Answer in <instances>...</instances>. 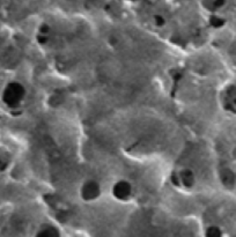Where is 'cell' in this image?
I'll return each instance as SVG.
<instances>
[{"label": "cell", "mask_w": 236, "mask_h": 237, "mask_svg": "<svg viewBox=\"0 0 236 237\" xmlns=\"http://www.w3.org/2000/svg\"><path fill=\"white\" fill-rule=\"evenodd\" d=\"M207 173L206 149L200 142L190 141L183 147L169 172L171 186L183 192H195L205 182Z\"/></svg>", "instance_id": "1"}, {"label": "cell", "mask_w": 236, "mask_h": 237, "mask_svg": "<svg viewBox=\"0 0 236 237\" xmlns=\"http://www.w3.org/2000/svg\"><path fill=\"white\" fill-rule=\"evenodd\" d=\"M36 237H60V231L52 224H43L37 231Z\"/></svg>", "instance_id": "2"}, {"label": "cell", "mask_w": 236, "mask_h": 237, "mask_svg": "<svg viewBox=\"0 0 236 237\" xmlns=\"http://www.w3.org/2000/svg\"><path fill=\"white\" fill-rule=\"evenodd\" d=\"M222 236V233L218 227L215 226H212V227H208L205 231V237H221Z\"/></svg>", "instance_id": "3"}]
</instances>
